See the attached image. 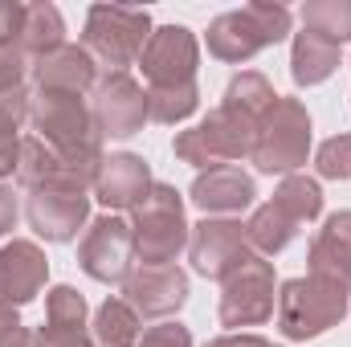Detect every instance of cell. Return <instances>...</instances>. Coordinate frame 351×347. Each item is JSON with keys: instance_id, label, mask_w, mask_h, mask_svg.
Masks as SVG:
<instances>
[{"instance_id": "1", "label": "cell", "mask_w": 351, "mask_h": 347, "mask_svg": "<svg viewBox=\"0 0 351 347\" xmlns=\"http://www.w3.org/2000/svg\"><path fill=\"white\" fill-rule=\"evenodd\" d=\"M33 127L41 131V143L53 147L74 172L86 180L102 168V135L94 127V115L82 102V94H62V90H37L33 98Z\"/></svg>"}, {"instance_id": "2", "label": "cell", "mask_w": 351, "mask_h": 347, "mask_svg": "<svg viewBox=\"0 0 351 347\" xmlns=\"http://www.w3.org/2000/svg\"><path fill=\"white\" fill-rule=\"evenodd\" d=\"M348 298L351 274L311 270L306 278H290L278 294V327L286 339H315L343 319Z\"/></svg>"}, {"instance_id": "3", "label": "cell", "mask_w": 351, "mask_h": 347, "mask_svg": "<svg viewBox=\"0 0 351 347\" xmlns=\"http://www.w3.org/2000/svg\"><path fill=\"white\" fill-rule=\"evenodd\" d=\"M323 213V192L315 180L306 176H286L282 188L274 192V200H265L262 208L250 217L245 225V241L262 254H282L302 225H311Z\"/></svg>"}, {"instance_id": "4", "label": "cell", "mask_w": 351, "mask_h": 347, "mask_svg": "<svg viewBox=\"0 0 351 347\" xmlns=\"http://www.w3.org/2000/svg\"><path fill=\"white\" fill-rule=\"evenodd\" d=\"M286 33H290L286 4H245V8L221 12L208 25V53L221 62H250L265 45H278Z\"/></svg>"}, {"instance_id": "5", "label": "cell", "mask_w": 351, "mask_h": 347, "mask_svg": "<svg viewBox=\"0 0 351 347\" xmlns=\"http://www.w3.org/2000/svg\"><path fill=\"white\" fill-rule=\"evenodd\" d=\"M254 139H258V119L221 102L204 123L176 135V156L192 168H221V164H233V160L250 156Z\"/></svg>"}, {"instance_id": "6", "label": "cell", "mask_w": 351, "mask_h": 347, "mask_svg": "<svg viewBox=\"0 0 351 347\" xmlns=\"http://www.w3.org/2000/svg\"><path fill=\"white\" fill-rule=\"evenodd\" d=\"M311 152V115L298 98H282L269 106L258 123V139H254V168L265 176H290L298 164H306Z\"/></svg>"}, {"instance_id": "7", "label": "cell", "mask_w": 351, "mask_h": 347, "mask_svg": "<svg viewBox=\"0 0 351 347\" xmlns=\"http://www.w3.org/2000/svg\"><path fill=\"white\" fill-rule=\"evenodd\" d=\"M135 213L131 237H135V254L143 265H172L176 254L188 246V221H184V200L172 184H152L147 200Z\"/></svg>"}, {"instance_id": "8", "label": "cell", "mask_w": 351, "mask_h": 347, "mask_svg": "<svg viewBox=\"0 0 351 347\" xmlns=\"http://www.w3.org/2000/svg\"><path fill=\"white\" fill-rule=\"evenodd\" d=\"M152 37L147 8L127 4H94L86 16V53L98 58L106 70H127L139 62L143 45Z\"/></svg>"}, {"instance_id": "9", "label": "cell", "mask_w": 351, "mask_h": 347, "mask_svg": "<svg viewBox=\"0 0 351 347\" xmlns=\"http://www.w3.org/2000/svg\"><path fill=\"white\" fill-rule=\"evenodd\" d=\"M86 208H90L86 184L74 180V176H62V180L29 188L25 217L45 241H70V237H78V225L86 221Z\"/></svg>"}, {"instance_id": "10", "label": "cell", "mask_w": 351, "mask_h": 347, "mask_svg": "<svg viewBox=\"0 0 351 347\" xmlns=\"http://www.w3.org/2000/svg\"><path fill=\"white\" fill-rule=\"evenodd\" d=\"M90 115H94L98 135L127 139V135L143 131V123H147V90L127 70H106L90 90Z\"/></svg>"}, {"instance_id": "11", "label": "cell", "mask_w": 351, "mask_h": 347, "mask_svg": "<svg viewBox=\"0 0 351 347\" xmlns=\"http://www.w3.org/2000/svg\"><path fill=\"white\" fill-rule=\"evenodd\" d=\"M274 315V265L250 258L225 278L221 294V323L225 327H254Z\"/></svg>"}, {"instance_id": "12", "label": "cell", "mask_w": 351, "mask_h": 347, "mask_svg": "<svg viewBox=\"0 0 351 347\" xmlns=\"http://www.w3.org/2000/svg\"><path fill=\"white\" fill-rule=\"evenodd\" d=\"M196 58H200V49H196L192 29L164 25V29H152L147 45L139 53V70L152 82V90L156 86H188V82H196Z\"/></svg>"}, {"instance_id": "13", "label": "cell", "mask_w": 351, "mask_h": 347, "mask_svg": "<svg viewBox=\"0 0 351 347\" xmlns=\"http://www.w3.org/2000/svg\"><path fill=\"white\" fill-rule=\"evenodd\" d=\"M131 258H135V237L127 221L119 217L90 221L86 237L78 246V261L94 282H123L131 274Z\"/></svg>"}, {"instance_id": "14", "label": "cell", "mask_w": 351, "mask_h": 347, "mask_svg": "<svg viewBox=\"0 0 351 347\" xmlns=\"http://www.w3.org/2000/svg\"><path fill=\"white\" fill-rule=\"evenodd\" d=\"M188 254H192L196 274H204V278H221V282H225L237 265H245V261L254 258V254H250V241H245V225H237V221H221V217L200 221V225L192 229V237H188Z\"/></svg>"}, {"instance_id": "15", "label": "cell", "mask_w": 351, "mask_h": 347, "mask_svg": "<svg viewBox=\"0 0 351 347\" xmlns=\"http://www.w3.org/2000/svg\"><path fill=\"white\" fill-rule=\"evenodd\" d=\"M123 298L143 319H168L188 298V278L180 265H139L123 278Z\"/></svg>"}, {"instance_id": "16", "label": "cell", "mask_w": 351, "mask_h": 347, "mask_svg": "<svg viewBox=\"0 0 351 347\" xmlns=\"http://www.w3.org/2000/svg\"><path fill=\"white\" fill-rule=\"evenodd\" d=\"M45 270H49V261L41 254V246H33V241L0 246V307L12 311V307L37 298V290L45 286Z\"/></svg>"}, {"instance_id": "17", "label": "cell", "mask_w": 351, "mask_h": 347, "mask_svg": "<svg viewBox=\"0 0 351 347\" xmlns=\"http://www.w3.org/2000/svg\"><path fill=\"white\" fill-rule=\"evenodd\" d=\"M254 180L241 172L237 164H221V168H208V172L196 176L192 184V204L213 213V217H229V213H241L254 204Z\"/></svg>"}, {"instance_id": "18", "label": "cell", "mask_w": 351, "mask_h": 347, "mask_svg": "<svg viewBox=\"0 0 351 347\" xmlns=\"http://www.w3.org/2000/svg\"><path fill=\"white\" fill-rule=\"evenodd\" d=\"M94 192L106 208H139L152 192V172L139 156H110L94 176Z\"/></svg>"}, {"instance_id": "19", "label": "cell", "mask_w": 351, "mask_h": 347, "mask_svg": "<svg viewBox=\"0 0 351 347\" xmlns=\"http://www.w3.org/2000/svg\"><path fill=\"white\" fill-rule=\"evenodd\" d=\"M33 78H37V90H62V94L86 98V90H94V82H98V70H94V58L86 53V45H58L53 53L37 58Z\"/></svg>"}, {"instance_id": "20", "label": "cell", "mask_w": 351, "mask_h": 347, "mask_svg": "<svg viewBox=\"0 0 351 347\" xmlns=\"http://www.w3.org/2000/svg\"><path fill=\"white\" fill-rule=\"evenodd\" d=\"M41 339H45L49 347H90L86 298H82L74 286H53V290H49Z\"/></svg>"}, {"instance_id": "21", "label": "cell", "mask_w": 351, "mask_h": 347, "mask_svg": "<svg viewBox=\"0 0 351 347\" xmlns=\"http://www.w3.org/2000/svg\"><path fill=\"white\" fill-rule=\"evenodd\" d=\"M335 70H339V45L327 41V37H319V33H311V29H302V33L294 37V53H290V74H294V82H298V86H319V82H327Z\"/></svg>"}, {"instance_id": "22", "label": "cell", "mask_w": 351, "mask_h": 347, "mask_svg": "<svg viewBox=\"0 0 351 347\" xmlns=\"http://www.w3.org/2000/svg\"><path fill=\"white\" fill-rule=\"evenodd\" d=\"M311 270L351 274V208L327 217V225L311 241Z\"/></svg>"}, {"instance_id": "23", "label": "cell", "mask_w": 351, "mask_h": 347, "mask_svg": "<svg viewBox=\"0 0 351 347\" xmlns=\"http://www.w3.org/2000/svg\"><path fill=\"white\" fill-rule=\"evenodd\" d=\"M62 33H66V25H62V12L53 4H25V25H21V37H16L25 58H45L58 45H66Z\"/></svg>"}, {"instance_id": "24", "label": "cell", "mask_w": 351, "mask_h": 347, "mask_svg": "<svg viewBox=\"0 0 351 347\" xmlns=\"http://www.w3.org/2000/svg\"><path fill=\"white\" fill-rule=\"evenodd\" d=\"M25 115H29V94H25V86L4 90L0 94V176L16 172V156H21L16 131H21Z\"/></svg>"}, {"instance_id": "25", "label": "cell", "mask_w": 351, "mask_h": 347, "mask_svg": "<svg viewBox=\"0 0 351 347\" xmlns=\"http://www.w3.org/2000/svg\"><path fill=\"white\" fill-rule=\"evenodd\" d=\"M94 335L106 347H131L139 339V315L131 311L127 298H106L94 319Z\"/></svg>"}, {"instance_id": "26", "label": "cell", "mask_w": 351, "mask_h": 347, "mask_svg": "<svg viewBox=\"0 0 351 347\" xmlns=\"http://www.w3.org/2000/svg\"><path fill=\"white\" fill-rule=\"evenodd\" d=\"M302 29L343 45L351 41V0H311L302 4Z\"/></svg>"}, {"instance_id": "27", "label": "cell", "mask_w": 351, "mask_h": 347, "mask_svg": "<svg viewBox=\"0 0 351 347\" xmlns=\"http://www.w3.org/2000/svg\"><path fill=\"white\" fill-rule=\"evenodd\" d=\"M278 102V94L274 86L265 82L258 70H245V74H237L229 90H225V106H233V110H241V115H250V119H258L262 123V115Z\"/></svg>"}, {"instance_id": "28", "label": "cell", "mask_w": 351, "mask_h": 347, "mask_svg": "<svg viewBox=\"0 0 351 347\" xmlns=\"http://www.w3.org/2000/svg\"><path fill=\"white\" fill-rule=\"evenodd\" d=\"M196 102H200L196 82H188V86H156V90H147V119L180 123V119H188L196 110Z\"/></svg>"}, {"instance_id": "29", "label": "cell", "mask_w": 351, "mask_h": 347, "mask_svg": "<svg viewBox=\"0 0 351 347\" xmlns=\"http://www.w3.org/2000/svg\"><path fill=\"white\" fill-rule=\"evenodd\" d=\"M319 176L327 180H348L351 176V135H335L319 147V160H315Z\"/></svg>"}, {"instance_id": "30", "label": "cell", "mask_w": 351, "mask_h": 347, "mask_svg": "<svg viewBox=\"0 0 351 347\" xmlns=\"http://www.w3.org/2000/svg\"><path fill=\"white\" fill-rule=\"evenodd\" d=\"M25 82V49L21 45H0V94L21 90Z\"/></svg>"}, {"instance_id": "31", "label": "cell", "mask_w": 351, "mask_h": 347, "mask_svg": "<svg viewBox=\"0 0 351 347\" xmlns=\"http://www.w3.org/2000/svg\"><path fill=\"white\" fill-rule=\"evenodd\" d=\"M139 347H192V335L180 323H160V327L143 331V344Z\"/></svg>"}, {"instance_id": "32", "label": "cell", "mask_w": 351, "mask_h": 347, "mask_svg": "<svg viewBox=\"0 0 351 347\" xmlns=\"http://www.w3.org/2000/svg\"><path fill=\"white\" fill-rule=\"evenodd\" d=\"M0 347H49L41 335H33V331H25L21 327V319L8 311L4 315V323H0Z\"/></svg>"}, {"instance_id": "33", "label": "cell", "mask_w": 351, "mask_h": 347, "mask_svg": "<svg viewBox=\"0 0 351 347\" xmlns=\"http://www.w3.org/2000/svg\"><path fill=\"white\" fill-rule=\"evenodd\" d=\"M21 25H25V4L0 0V45H16Z\"/></svg>"}, {"instance_id": "34", "label": "cell", "mask_w": 351, "mask_h": 347, "mask_svg": "<svg viewBox=\"0 0 351 347\" xmlns=\"http://www.w3.org/2000/svg\"><path fill=\"white\" fill-rule=\"evenodd\" d=\"M12 221H16V196L0 184V237L12 229Z\"/></svg>"}, {"instance_id": "35", "label": "cell", "mask_w": 351, "mask_h": 347, "mask_svg": "<svg viewBox=\"0 0 351 347\" xmlns=\"http://www.w3.org/2000/svg\"><path fill=\"white\" fill-rule=\"evenodd\" d=\"M208 347H274V344H265L258 335H225V339H213Z\"/></svg>"}, {"instance_id": "36", "label": "cell", "mask_w": 351, "mask_h": 347, "mask_svg": "<svg viewBox=\"0 0 351 347\" xmlns=\"http://www.w3.org/2000/svg\"><path fill=\"white\" fill-rule=\"evenodd\" d=\"M4 315H8V307H0V323H4Z\"/></svg>"}]
</instances>
